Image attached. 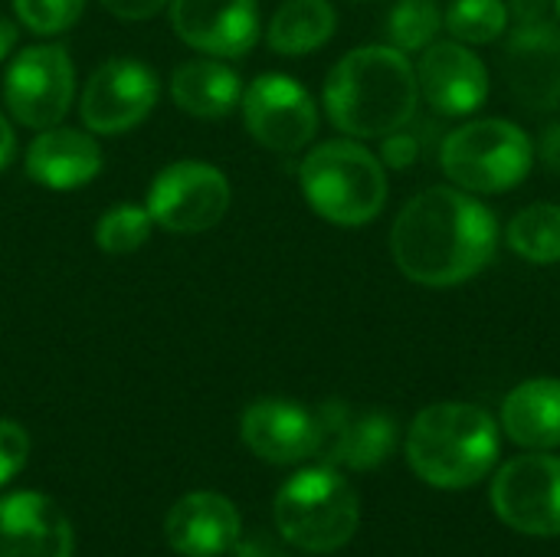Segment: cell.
<instances>
[{"label": "cell", "mask_w": 560, "mask_h": 557, "mask_svg": "<svg viewBox=\"0 0 560 557\" xmlns=\"http://www.w3.org/2000/svg\"><path fill=\"white\" fill-rule=\"evenodd\" d=\"M240 433L249 453L272 466H292L312 460L318 456V443H322L318 414H312L295 401H279V397L249 404L240 420Z\"/></svg>", "instance_id": "obj_16"}, {"label": "cell", "mask_w": 560, "mask_h": 557, "mask_svg": "<svg viewBox=\"0 0 560 557\" xmlns=\"http://www.w3.org/2000/svg\"><path fill=\"white\" fill-rule=\"evenodd\" d=\"M502 430L512 443L525 450H558L560 446V381L532 378L509 391L502 401Z\"/></svg>", "instance_id": "obj_20"}, {"label": "cell", "mask_w": 560, "mask_h": 557, "mask_svg": "<svg viewBox=\"0 0 560 557\" xmlns=\"http://www.w3.org/2000/svg\"><path fill=\"white\" fill-rule=\"evenodd\" d=\"M505 243L532 266L560 263V204H528L505 227Z\"/></svg>", "instance_id": "obj_23"}, {"label": "cell", "mask_w": 560, "mask_h": 557, "mask_svg": "<svg viewBox=\"0 0 560 557\" xmlns=\"http://www.w3.org/2000/svg\"><path fill=\"white\" fill-rule=\"evenodd\" d=\"M413 69L420 98L443 118L476 115L489 98V69L472 46L459 39H433L420 49V62Z\"/></svg>", "instance_id": "obj_13"}, {"label": "cell", "mask_w": 560, "mask_h": 557, "mask_svg": "<svg viewBox=\"0 0 560 557\" xmlns=\"http://www.w3.org/2000/svg\"><path fill=\"white\" fill-rule=\"evenodd\" d=\"M492 509L512 532L532 538L560 535V456L532 450L509 460L492 479Z\"/></svg>", "instance_id": "obj_7"}, {"label": "cell", "mask_w": 560, "mask_h": 557, "mask_svg": "<svg viewBox=\"0 0 560 557\" xmlns=\"http://www.w3.org/2000/svg\"><path fill=\"white\" fill-rule=\"evenodd\" d=\"M509 3L505 0H450L443 13V26L450 39L466 46H486L509 33Z\"/></svg>", "instance_id": "obj_24"}, {"label": "cell", "mask_w": 560, "mask_h": 557, "mask_svg": "<svg viewBox=\"0 0 560 557\" xmlns=\"http://www.w3.org/2000/svg\"><path fill=\"white\" fill-rule=\"evenodd\" d=\"M174 33L207 56H246L259 43L256 0H171Z\"/></svg>", "instance_id": "obj_15"}, {"label": "cell", "mask_w": 560, "mask_h": 557, "mask_svg": "<svg viewBox=\"0 0 560 557\" xmlns=\"http://www.w3.org/2000/svg\"><path fill=\"white\" fill-rule=\"evenodd\" d=\"M299 184L308 207L335 227H364L387 204V167L358 138H331L315 144Z\"/></svg>", "instance_id": "obj_4"}, {"label": "cell", "mask_w": 560, "mask_h": 557, "mask_svg": "<svg viewBox=\"0 0 560 557\" xmlns=\"http://www.w3.org/2000/svg\"><path fill=\"white\" fill-rule=\"evenodd\" d=\"M440 164L450 184L466 194H505L532 174L535 141L509 118H472L446 135Z\"/></svg>", "instance_id": "obj_5"}, {"label": "cell", "mask_w": 560, "mask_h": 557, "mask_svg": "<svg viewBox=\"0 0 560 557\" xmlns=\"http://www.w3.org/2000/svg\"><path fill=\"white\" fill-rule=\"evenodd\" d=\"M85 0H13L16 20L36 36L66 33L82 16Z\"/></svg>", "instance_id": "obj_27"}, {"label": "cell", "mask_w": 560, "mask_h": 557, "mask_svg": "<svg viewBox=\"0 0 560 557\" xmlns=\"http://www.w3.org/2000/svg\"><path fill=\"white\" fill-rule=\"evenodd\" d=\"M358 496L331 466L295 473L276 496V525L282 542L308 555H331L345 548L358 532Z\"/></svg>", "instance_id": "obj_6"}, {"label": "cell", "mask_w": 560, "mask_h": 557, "mask_svg": "<svg viewBox=\"0 0 560 557\" xmlns=\"http://www.w3.org/2000/svg\"><path fill=\"white\" fill-rule=\"evenodd\" d=\"M171 95L194 118H226L243 102V82L220 59H187L171 76Z\"/></svg>", "instance_id": "obj_21"}, {"label": "cell", "mask_w": 560, "mask_h": 557, "mask_svg": "<svg viewBox=\"0 0 560 557\" xmlns=\"http://www.w3.org/2000/svg\"><path fill=\"white\" fill-rule=\"evenodd\" d=\"M75 95V69L62 46L39 43L13 56L3 79V102L26 128H52L66 118Z\"/></svg>", "instance_id": "obj_9"}, {"label": "cell", "mask_w": 560, "mask_h": 557, "mask_svg": "<svg viewBox=\"0 0 560 557\" xmlns=\"http://www.w3.org/2000/svg\"><path fill=\"white\" fill-rule=\"evenodd\" d=\"M102 3H105V10H112L121 20H148L171 0H102Z\"/></svg>", "instance_id": "obj_30"}, {"label": "cell", "mask_w": 560, "mask_h": 557, "mask_svg": "<svg viewBox=\"0 0 560 557\" xmlns=\"http://www.w3.org/2000/svg\"><path fill=\"white\" fill-rule=\"evenodd\" d=\"M151 213L148 207L138 204H115L112 210H105L95 223V246L102 253L112 256H125L144 246V240L151 236Z\"/></svg>", "instance_id": "obj_26"}, {"label": "cell", "mask_w": 560, "mask_h": 557, "mask_svg": "<svg viewBox=\"0 0 560 557\" xmlns=\"http://www.w3.org/2000/svg\"><path fill=\"white\" fill-rule=\"evenodd\" d=\"M233 190L220 167L203 161H174L151 181L148 213L167 233H203L223 220Z\"/></svg>", "instance_id": "obj_8"}, {"label": "cell", "mask_w": 560, "mask_h": 557, "mask_svg": "<svg viewBox=\"0 0 560 557\" xmlns=\"http://www.w3.org/2000/svg\"><path fill=\"white\" fill-rule=\"evenodd\" d=\"M158 76L141 59L102 62L82 89V121L95 135H121L141 125L158 102Z\"/></svg>", "instance_id": "obj_11"}, {"label": "cell", "mask_w": 560, "mask_h": 557, "mask_svg": "<svg viewBox=\"0 0 560 557\" xmlns=\"http://www.w3.org/2000/svg\"><path fill=\"white\" fill-rule=\"evenodd\" d=\"M167 545L184 557L230 555L243 535L236 506L220 492H190L177 499L164 519Z\"/></svg>", "instance_id": "obj_18"}, {"label": "cell", "mask_w": 560, "mask_h": 557, "mask_svg": "<svg viewBox=\"0 0 560 557\" xmlns=\"http://www.w3.org/2000/svg\"><path fill=\"white\" fill-rule=\"evenodd\" d=\"M499 423L479 404L443 401L423 407L407 433V463L433 489L459 492L482 483L499 463Z\"/></svg>", "instance_id": "obj_3"}, {"label": "cell", "mask_w": 560, "mask_h": 557, "mask_svg": "<svg viewBox=\"0 0 560 557\" xmlns=\"http://www.w3.org/2000/svg\"><path fill=\"white\" fill-rule=\"evenodd\" d=\"M443 30L440 0H397L387 13V39L400 53L427 49Z\"/></svg>", "instance_id": "obj_25"}, {"label": "cell", "mask_w": 560, "mask_h": 557, "mask_svg": "<svg viewBox=\"0 0 560 557\" xmlns=\"http://www.w3.org/2000/svg\"><path fill=\"white\" fill-rule=\"evenodd\" d=\"M538 154H541V164H545L548 171L560 174V121L545 128L541 144H538Z\"/></svg>", "instance_id": "obj_32"}, {"label": "cell", "mask_w": 560, "mask_h": 557, "mask_svg": "<svg viewBox=\"0 0 560 557\" xmlns=\"http://www.w3.org/2000/svg\"><path fill=\"white\" fill-rule=\"evenodd\" d=\"M505 92L532 115L555 112L560 105V26L518 23L502 43Z\"/></svg>", "instance_id": "obj_12"}, {"label": "cell", "mask_w": 560, "mask_h": 557, "mask_svg": "<svg viewBox=\"0 0 560 557\" xmlns=\"http://www.w3.org/2000/svg\"><path fill=\"white\" fill-rule=\"evenodd\" d=\"M499 250V220L459 187H427L404 204L390 227L397 269L427 289H450L479 276Z\"/></svg>", "instance_id": "obj_1"}, {"label": "cell", "mask_w": 560, "mask_h": 557, "mask_svg": "<svg viewBox=\"0 0 560 557\" xmlns=\"http://www.w3.org/2000/svg\"><path fill=\"white\" fill-rule=\"evenodd\" d=\"M381 161H384V167H397V171L417 164L420 161V138L410 135L407 128L384 135L381 138Z\"/></svg>", "instance_id": "obj_29"}, {"label": "cell", "mask_w": 560, "mask_h": 557, "mask_svg": "<svg viewBox=\"0 0 560 557\" xmlns=\"http://www.w3.org/2000/svg\"><path fill=\"white\" fill-rule=\"evenodd\" d=\"M243 121L253 141L269 151L295 154L312 144L318 131V105L312 92L282 72H266L243 92Z\"/></svg>", "instance_id": "obj_10"}, {"label": "cell", "mask_w": 560, "mask_h": 557, "mask_svg": "<svg viewBox=\"0 0 560 557\" xmlns=\"http://www.w3.org/2000/svg\"><path fill=\"white\" fill-rule=\"evenodd\" d=\"M102 171V148L79 128H43L26 148V174L49 190H75Z\"/></svg>", "instance_id": "obj_19"}, {"label": "cell", "mask_w": 560, "mask_h": 557, "mask_svg": "<svg viewBox=\"0 0 560 557\" xmlns=\"http://www.w3.org/2000/svg\"><path fill=\"white\" fill-rule=\"evenodd\" d=\"M335 26L338 13L328 0H285L266 26V43L282 56H308L335 36Z\"/></svg>", "instance_id": "obj_22"}, {"label": "cell", "mask_w": 560, "mask_h": 557, "mask_svg": "<svg viewBox=\"0 0 560 557\" xmlns=\"http://www.w3.org/2000/svg\"><path fill=\"white\" fill-rule=\"evenodd\" d=\"M13 154H16V138H13L10 121H7L3 112H0V171L13 161Z\"/></svg>", "instance_id": "obj_34"}, {"label": "cell", "mask_w": 560, "mask_h": 557, "mask_svg": "<svg viewBox=\"0 0 560 557\" xmlns=\"http://www.w3.org/2000/svg\"><path fill=\"white\" fill-rule=\"evenodd\" d=\"M30 460V437L20 423L0 420V486H7Z\"/></svg>", "instance_id": "obj_28"}, {"label": "cell", "mask_w": 560, "mask_h": 557, "mask_svg": "<svg viewBox=\"0 0 560 557\" xmlns=\"http://www.w3.org/2000/svg\"><path fill=\"white\" fill-rule=\"evenodd\" d=\"M555 13H558V16H560V0H555Z\"/></svg>", "instance_id": "obj_36"}, {"label": "cell", "mask_w": 560, "mask_h": 557, "mask_svg": "<svg viewBox=\"0 0 560 557\" xmlns=\"http://www.w3.org/2000/svg\"><path fill=\"white\" fill-rule=\"evenodd\" d=\"M322 102L331 125L348 138L371 141L394 135L417 115V69L390 43L358 46L331 66Z\"/></svg>", "instance_id": "obj_2"}, {"label": "cell", "mask_w": 560, "mask_h": 557, "mask_svg": "<svg viewBox=\"0 0 560 557\" xmlns=\"http://www.w3.org/2000/svg\"><path fill=\"white\" fill-rule=\"evenodd\" d=\"M318 414V456L328 466H348L358 473L377 469L390 460L397 446V420L384 410H354L341 401H331Z\"/></svg>", "instance_id": "obj_14"}, {"label": "cell", "mask_w": 560, "mask_h": 557, "mask_svg": "<svg viewBox=\"0 0 560 557\" xmlns=\"http://www.w3.org/2000/svg\"><path fill=\"white\" fill-rule=\"evenodd\" d=\"M16 36H20L16 23H13V20H7V16H0V62H7V59H10V53L16 49Z\"/></svg>", "instance_id": "obj_35"}, {"label": "cell", "mask_w": 560, "mask_h": 557, "mask_svg": "<svg viewBox=\"0 0 560 557\" xmlns=\"http://www.w3.org/2000/svg\"><path fill=\"white\" fill-rule=\"evenodd\" d=\"M72 525L66 512L39 492L0 499V557H72Z\"/></svg>", "instance_id": "obj_17"}, {"label": "cell", "mask_w": 560, "mask_h": 557, "mask_svg": "<svg viewBox=\"0 0 560 557\" xmlns=\"http://www.w3.org/2000/svg\"><path fill=\"white\" fill-rule=\"evenodd\" d=\"M509 13L518 23H545L555 13V0H509Z\"/></svg>", "instance_id": "obj_31"}, {"label": "cell", "mask_w": 560, "mask_h": 557, "mask_svg": "<svg viewBox=\"0 0 560 557\" xmlns=\"http://www.w3.org/2000/svg\"><path fill=\"white\" fill-rule=\"evenodd\" d=\"M233 557H285L279 552V545L272 542V538H249V542H236L233 545Z\"/></svg>", "instance_id": "obj_33"}]
</instances>
